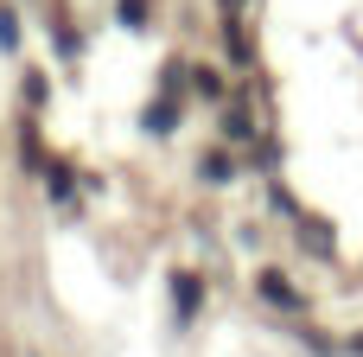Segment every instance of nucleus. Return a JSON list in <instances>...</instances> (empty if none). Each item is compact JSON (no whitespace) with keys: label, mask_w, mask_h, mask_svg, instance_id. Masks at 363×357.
I'll use <instances>...</instances> for the list:
<instances>
[{"label":"nucleus","mask_w":363,"mask_h":357,"mask_svg":"<svg viewBox=\"0 0 363 357\" xmlns=\"http://www.w3.org/2000/svg\"><path fill=\"white\" fill-rule=\"evenodd\" d=\"M357 345H363V339H357Z\"/></svg>","instance_id":"obj_1"}]
</instances>
